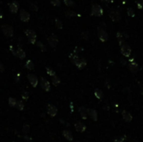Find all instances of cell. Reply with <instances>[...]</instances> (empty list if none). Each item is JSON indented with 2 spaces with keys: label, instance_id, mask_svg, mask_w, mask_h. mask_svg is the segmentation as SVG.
<instances>
[{
  "label": "cell",
  "instance_id": "cell-1",
  "mask_svg": "<svg viewBox=\"0 0 143 142\" xmlns=\"http://www.w3.org/2000/svg\"><path fill=\"white\" fill-rule=\"evenodd\" d=\"M24 33L25 35L27 36V38L29 39V42L32 43V45H34L36 43V38H37V34L34 31L33 29H25L24 30Z\"/></svg>",
  "mask_w": 143,
  "mask_h": 142
},
{
  "label": "cell",
  "instance_id": "cell-2",
  "mask_svg": "<svg viewBox=\"0 0 143 142\" xmlns=\"http://www.w3.org/2000/svg\"><path fill=\"white\" fill-rule=\"evenodd\" d=\"M2 32L4 33V34L6 37H8V38H11V37L14 36V29L13 27L9 24H3L1 26Z\"/></svg>",
  "mask_w": 143,
  "mask_h": 142
},
{
  "label": "cell",
  "instance_id": "cell-3",
  "mask_svg": "<svg viewBox=\"0 0 143 142\" xmlns=\"http://www.w3.org/2000/svg\"><path fill=\"white\" fill-rule=\"evenodd\" d=\"M103 13H104V10H103L102 7L99 4H93L91 7V15H94V16H102Z\"/></svg>",
  "mask_w": 143,
  "mask_h": 142
},
{
  "label": "cell",
  "instance_id": "cell-4",
  "mask_svg": "<svg viewBox=\"0 0 143 142\" xmlns=\"http://www.w3.org/2000/svg\"><path fill=\"white\" fill-rule=\"evenodd\" d=\"M98 37L101 42H105L108 40V33L105 31V29L102 28L101 26L98 27Z\"/></svg>",
  "mask_w": 143,
  "mask_h": 142
},
{
  "label": "cell",
  "instance_id": "cell-5",
  "mask_svg": "<svg viewBox=\"0 0 143 142\" xmlns=\"http://www.w3.org/2000/svg\"><path fill=\"white\" fill-rule=\"evenodd\" d=\"M109 15H110V18H111L113 21H119L120 19L121 18V13H120L117 9L115 8H111L109 12Z\"/></svg>",
  "mask_w": 143,
  "mask_h": 142
},
{
  "label": "cell",
  "instance_id": "cell-6",
  "mask_svg": "<svg viewBox=\"0 0 143 142\" xmlns=\"http://www.w3.org/2000/svg\"><path fill=\"white\" fill-rule=\"evenodd\" d=\"M47 41L49 45H50V47H52V48H56V46H57L59 43V39L57 35L55 34V33H52L50 36H49L47 38Z\"/></svg>",
  "mask_w": 143,
  "mask_h": 142
},
{
  "label": "cell",
  "instance_id": "cell-7",
  "mask_svg": "<svg viewBox=\"0 0 143 142\" xmlns=\"http://www.w3.org/2000/svg\"><path fill=\"white\" fill-rule=\"evenodd\" d=\"M121 52L125 57H130L131 54V49L126 43H124L121 45Z\"/></svg>",
  "mask_w": 143,
  "mask_h": 142
},
{
  "label": "cell",
  "instance_id": "cell-8",
  "mask_svg": "<svg viewBox=\"0 0 143 142\" xmlns=\"http://www.w3.org/2000/svg\"><path fill=\"white\" fill-rule=\"evenodd\" d=\"M19 18L23 22H29L30 19V13L26 11L25 9L21 8L19 10Z\"/></svg>",
  "mask_w": 143,
  "mask_h": 142
},
{
  "label": "cell",
  "instance_id": "cell-9",
  "mask_svg": "<svg viewBox=\"0 0 143 142\" xmlns=\"http://www.w3.org/2000/svg\"><path fill=\"white\" fill-rule=\"evenodd\" d=\"M47 113L50 117H55L58 113V109L56 108V106L53 105V104H48Z\"/></svg>",
  "mask_w": 143,
  "mask_h": 142
},
{
  "label": "cell",
  "instance_id": "cell-10",
  "mask_svg": "<svg viewBox=\"0 0 143 142\" xmlns=\"http://www.w3.org/2000/svg\"><path fill=\"white\" fill-rule=\"evenodd\" d=\"M8 7L12 13H17L19 11V4L18 1H13L8 4Z\"/></svg>",
  "mask_w": 143,
  "mask_h": 142
},
{
  "label": "cell",
  "instance_id": "cell-11",
  "mask_svg": "<svg viewBox=\"0 0 143 142\" xmlns=\"http://www.w3.org/2000/svg\"><path fill=\"white\" fill-rule=\"evenodd\" d=\"M28 79H29V83H30V84H31L33 87H34V88L37 87L38 83H39V80H38V78L36 77L34 74H28Z\"/></svg>",
  "mask_w": 143,
  "mask_h": 142
},
{
  "label": "cell",
  "instance_id": "cell-12",
  "mask_svg": "<svg viewBox=\"0 0 143 142\" xmlns=\"http://www.w3.org/2000/svg\"><path fill=\"white\" fill-rule=\"evenodd\" d=\"M40 84H41V87L42 89L44 90L46 92H48V91L50 90L51 89V86H50V84H49V81L44 79V78H41V81H40Z\"/></svg>",
  "mask_w": 143,
  "mask_h": 142
},
{
  "label": "cell",
  "instance_id": "cell-13",
  "mask_svg": "<svg viewBox=\"0 0 143 142\" xmlns=\"http://www.w3.org/2000/svg\"><path fill=\"white\" fill-rule=\"evenodd\" d=\"M75 66L77 67L78 69H84L85 67L86 66V65H87V61H86L85 59L81 58V57H79V59L76 61V63L75 64Z\"/></svg>",
  "mask_w": 143,
  "mask_h": 142
},
{
  "label": "cell",
  "instance_id": "cell-14",
  "mask_svg": "<svg viewBox=\"0 0 143 142\" xmlns=\"http://www.w3.org/2000/svg\"><path fill=\"white\" fill-rule=\"evenodd\" d=\"M75 128L76 131H78V132H84V131L86 130V126L85 125H84L82 122H81V121H77L75 124Z\"/></svg>",
  "mask_w": 143,
  "mask_h": 142
},
{
  "label": "cell",
  "instance_id": "cell-15",
  "mask_svg": "<svg viewBox=\"0 0 143 142\" xmlns=\"http://www.w3.org/2000/svg\"><path fill=\"white\" fill-rule=\"evenodd\" d=\"M129 67H130V70H131L132 73H136L138 71V69H139L138 65L134 61V59H133L131 60H130Z\"/></svg>",
  "mask_w": 143,
  "mask_h": 142
},
{
  "label": "cell",
  "instance_id": "cell-16",
  "mask_svg": "<svg viewBox=\"0 0 143 142\" xmlns=\"http://www.w3.org/2000/svg\"><path fill=\"white\" fill-rule=\"evenodd\" d=\"M16 56L18 57V58H19L20 59H25L26 57V54L24 52V50L21 47H19V48L17 49V50H16Z\"/></svg>",
  "mask_w": 143,
  "mask_h": 142
},
{
  "label": "cell",
  "instance_id": "cell-17",
  "mask_svg": "<svg viewBox=\"0 0 143 142\" xmlns=\"http://www.w3.org/2000/svg\"><path fill=\"white\" fill-rule=\"evenodd\" d=\"M63 136L65 138L66 140H69V141H72L73 139H74V137H73V135L71 133V131H69V130H63Z\"/></svg>",
  "mask_w": 143,
  "mask_h": 142
},
{
  "label": "cell",
  "instance_id": "cell-18",
  "mask_svg": "<svg viewBox=\"0 0 143 142\" xmlns=\"http://www.w3.org/2000/svg\"><path fill=\"white\" fill-rule=\"evenodd\" d=\"M122 117L126 122H131L132 120V116L131 114V113H129L128 111H126V110L122 111Z\"/></svg>",
  "mask_w": 143,
  "mask_h": 142
},
{
  "label": "cell",
  "instance_id": "cell-19",
  "mask_svg": "<svg viewBox=\"0 0 143 142\" xmlns=\"http://www.w3.org/2000/svg\"><path fill=\"white\" fill-rule=\"evenodd\" d=\"M79 112L81 114V117L83 118L84 120L87 119V116H88V110L86 109V108L83 107V106H81L79 108Z\"/></svg>",
  "mask_w": 143,
  "mask_h": 142
},
{
  "label": "cell",
  "instance_id": "cell-20",
  "mask_svg": "<svg viewBox=\"0 0 143 142\" xmlns=\"http://www.w3.org/2000/svg\"><path fill=\"white\" fill-rule=\"evenodd\" d=\"M88 114H89L90 117H91L94 121L97 120V119H98V114H97V112H96V110H92V109L88 110Z\"/></svg>",
  "mask_w": 143,
  "mask_h": 142
},
{
  "label": "cell",
  "instance_id": "cell-21",
  "mask_svg": "<svg viewBox=\"0 0 143 142\" xmlns=\"http://www.w3.org/2000/svg\"><path fill=\"white\" fill-rule=\"evenodd\" d=\"M116 37H117L118 39V41H119V45H121L123 43H125V38H124V34H122L121 33H117V34H116Z\"/></svg>",
  "mask_w": 143,
  "mask_h": 142
},
{
  "label": "cell",
  "instance_id": "cell-22",
  "mask_svg": "<svg viewBox=\"0 0 143 142\" xmlns=\"http://www.w3.org/2000/svg\"><path fill=\"white\" fill-rule=\"evenodd\" d=\"M25 67L29 70H33L34 69V63L32 62V60L29 59L25 63Z\"/></svg>",
  "mask_w": 143,
  "mask_h": 142
},
{
  "label": "cell",
  "instance_id": "cell-23",
  "mask_svg": "<svg viewBox=\"0 0 143 142\" xmlns=\"http://www.w3.org/2000/svg\"><path fill=\"white\" fill-rule=\"evenodd\" d=\"M51 80H52V83L54 84L55 86H58L59 84H60V79L58 77V76H54V77H51Z\"/></svg>",
  "mask_w": 143,
  "mask_h": 142
},
{
  "label": "cell",
  "instance_id": "cell-24",
  "mask_svg": "<svg viewBox=\"0 0 143 142\" xmlns=\"http://www.w3.org/2000/svg\"><path fill=\"white\" fill-rule=\"evenodd\" d=\"M16 104H17V100L14 97H9L8 98V104L11 107H14L16 106Z\"/></svg>",
  "mask_w": 143,
  "mask_h": 142
},
{
  "label": "cell",
  "instance_id": "cell-25",
  "mask_svg": "<svg viewBox=\"0 0 143 142\" xmlns=\"http://www.w3.org/2000/svg\"><path fill=\"white\" fill-rule=\"evenodd\" d=\"M79 57L76 55V54H70V55H69V59H70V60L72 61V63L73 64H75L76 63V61H77V60L79 59Z\"/></svg>",
  "mask_w": 143,
  "mask_h": 142
},
{
  "label": "cell",
  "instance_id": "cell-26",
  "mask_svg": "<svg viewBox=\"0 0 143 142\" xmlns=\"http://www.w3.org/2000/svg\"><path fill=\"white\" fill-rule=\"evenodd\" d=\"M16 107L19 110H23L24 109V104L22 100H17V104H16Z\"/></svg>",
  "mask_w": 143,
  "mask_h": 142
},
{
  "label": "cell",
  "instance_id": "cell-27",
  "mask_svg": "<svg viewBox=\"0 0 143 142\" xmlns=\"http://www.w3.org/2000/svg\"><path fill=\"white\" fill-rule=\"evenodd\" d=\"M22 131L24 132V134H29V131H30V126H29V125L28 124H24V126H23V128H22Z\"/></svg>",
  "mask_w": 143,
  "mask_h": 142
},
{
  "label": "cell",
  "instance_id": "cell-28",
  "mask_svg": "<svg viewBox=\"0 0 143 142\" xmlns=\"http://www.w3.org/2000/svg\"><path fill=\"white\" fill-rule=\"evenodd\" d=\"M55 26L57 27V29H63V23H62V21L60 19H59L56 18L55 19Z\"/></svg>",
  "mask_w": 143,
  "mask_h": 142
},
{
  "label": "cell",
  "instance_id": "cell-29",
  "mask_svg": "<svg viewBox=\"0 0 143 142\" xmlns=\"http://www.w3.org/2000/svg\"><path fill=\"white\" fill-rule=\"evenodd\" d=\"M95 96L97 98V99H102L103 98V92L99 89H96L95 90Z\"/></svg>",
  "mask_w": 143,
  "mask_h": 142
},
{
  "label": "cell",
  "instance_id": "cell-30",
  "mask_svg": "<svg viewBox=\"0 0 143 142\" xmlns=\"http://www.w3.org/2000/svg\"><path fill=\"white\" fill-rule=\"evenodd\" d=\"M46 72H47V74H49V76H51V77H54V76L56 75L55 71L54 69H52L50 67H46Z\"/></svg>",
  "mask_w": 143,
  "mask_h": 142
},
{
  "label": "cell",
  "instance_id": "cell-31",
  "mask_svg": "<svg viewBox=\"0 0 143 142\" xmlns=\"http://www.w3.org/2000/svg\"><path fill=\"white\" fill-rule=\"evenodd\" d=\"M65 13V15H66V16H67V17H69V18H72V17L78 15V14H76L75 11H73V10H69H69H66Z\"/></svg>",
  "mask_w": 143,
  "mask_h": 142
},
{
  "label": "cell",
  "instance_id": "cell-32",
  "mask_svg": "<svg viewBox=\"0 0 143 142\" xmlns=\"http://www.w3.org/2000/svg\"><path fill=\"white\" fill-rule=\"evenodd\" d=\"M36 45H37V46L41 49L42 52H45L46 51V47H45V45L42 42H40V41L36 42Z\"/></svg>",
  "mask_w": 143,
  "mask_h": 142
},
{
  "label": "cell",
  "instance_id": "cell-33",
  "mask_svg": "<svg viewBox=\"0 0 143 142\" xmlns=\"http://www.w3.org/2000/svg\"><path fill=\"white\" fill-rule=\"evenodd\" d=\"M51 3L52 5L56 6V7H59L60 6V3H61V0H49Z\"/></svg>",
  "mask_w": 143,
  "mask_h": 142
},
{
  "label": "cell",
  "instance_id": "cell-34",
  "mask_svg": "<svg viewBox=\"0 0 143 142\" xmlns=\"http://www.w3.org/2000/svg\"><path fill=\"white\" fill-rule=\"evenodd\" d=\"M29 7H30V8L32 10H34V11H38V9H39L38 5L34 3H29Z\"/></svg>",
  "mask_w": 143,
  "mask_h": 142
},
{
  "label": "cell",
  "instance_id": "cell-35",
  "mask_svg": "<svg viewBox=\"0 0 143 142\" xmlns=\"http://www.w3.org/2000/svg\"><path fill=\"white\" fill-rule=\"evenodd\" d=\"M64 3L66 6H69V7H72L75 5V3L72 0H64Z\"/></svg>",
  "mask_w": 143,
  "mask_h": 142
},
{
  "label": "cell",
  "instance_id": "cell-36",
  "mask_svg": "<svg viewBox=\"0 0 143 142\" xmlns=\"http://www.w3.org/2000/svg\"><path fill=\"white\" fill-rule=\"evenodd\" d=\"M127 14L129 16H131V17H135V12H134V10H133L132 8H127Z\"/></svg>",
  "mask_w": 143,
  "mask_h": 142
},
{
  "label": "cell",
  "instance_id": "cell-37",
  "mask_svg": "<svg viewBox=\"0 0 143 142\" xmlns=\"http://www.w3.org/2000/svg\"><path fill=\"white\" fill-rule=\"evenodd\" d=\"M22 98L24 100H27L29 99V93L27 91H24V92L22 93Z\"/></svg>",
  "mask_w": 143,
  "mask_h": 142
},
{
  "label": "cell",
  "instance_id": "cell-38",
  "mask_svg": "<svg viewBox=\"0 0 143 142\" xmlns=\"http://www.w3.org/2000/svg\"><path fill=\"white\" fill-rule=\"evenodd\" d=\"M9 49L11 50V52H12V54L14 55H15L16 56V50H14V47H13L12 45H10L9 46Z\"/></svg>",
  "mask_w": 143,
  "mask_h": 142
},
{
  "label": "cell",
  "instance_id": "cell-39",
  "mask_svg": "<svg viewBox=\"0 0 143 142\" xmlns=\"http://www.w3.org/2000/svg\"><path fill=\"white\" fill-rule=\"evenodd\" d=\"M4 70H5V68H4V65H3V64L0 62V72H4Z\"/></svg>",
  "mask_w": 143,
  "mask_h": 142
},
{
  "label": "cell",
  "instance_id": "cell-40",
  "mask_svg": "<svg viewBox=\"0 0 143 142\" xmlns=\"http://www.w3.org/2000/svg\"><path fill=\"white\" fill-rule=\"evenodd\" d=\"M115 142H124V139H123L122 137H120L118 139L115 140Z\"/></svg>",
  "mask_w": 143,
  "mask_h": 142
},
{
  "label": "cell",
  "instance_id": "cell-41",
  "mask_svg": "<svg viewBox=\"0 0 143 142\" xmlns=\"http://www.w3.org/2000/svg\"><path fill=\"white\" fill-rule=\"evenodd\" d=\"M82 35H83V37H84L85 39H88V33L87 32H84V33H82Z\"/></svg>",
  "mask_w": 143,
  "mask_h": 142
},
{
  "label": "cell",
  "instance_id": "cell-42",
  "mask_svg": "<svg viewBox=\"0 0 143 142\" xmlns=\"http://www.w3.org/2000/svg\"><path fill=\"white\" fill-rule=\"evenodd\" d=\"M136 3H140V4H141L143 6V0H136Z\"/></svg>",
  "mask_w": 143,
  "mask_h": 142
},
{
  "label": "cell",
  "instance_id": "cell-43",
  "mask_svg": "<svg viewBox=\"0 0 143 142\" xmlns=\"http://www.w3.org/2000/svg\"><path fill=\"white\" fill-rule=\"evenodd\" d=\"M4 18V15H3V13L0 11V19H3Z\"/></svg>",
  "mask_w": 143,
  "mask_h": 142
},
{
  "label": "cell",
  "instance_id": "cell-44",
  "mask_svg": "<svg viewBox=\"0 0 143 142\" xmlns=\"http://www.w3.org/2000/svg\"><path fill=\"white\" fill-rule=\"evenodd\" d=\"M105 1L108 2V3H111V2H112V0H105Z\"/></svg>",
  "mask_w": 143,
  "mask_h": 142
},
{
  "label": "cell",
  "instance_id": "cell-45",
  "mask_svg": "<svg viewBox=\"0 0 143 142\" xmlns=\"http://www.w3.org/2000/svg\"><path fill=\"white\" fill-rule=\"evenodd\" d=\"M141 93H142V94H143V87L141 88Z\"/></svg>",
  "mask_w": 143,
  "mask_h": 142
},
{
  "label": "cell",
  "instance_id": "cell-46",
  "mask_svg": "<svg viewBox=\"0 0 143 142\" xmlns=\"http://www.w3.org/2000/svg\"><path fill=\"white\" fill-rule=\"evenodd\" d=\"M77 142H79V141H77Z\"/></svg>",
  "mask_w": 143,
  "mask_h": 142
},
{
  "label": "cell",
  "instance_id": "cell-47",
  "mask_svg": "<svg viewBox=\"0 0 143 142\" xmlns=\"http://www.w3.org/2000/svg\"><path fill=\"white\" fill-rule=\"evenodd\" d=\"M13 142H14V141H13Z\"/></svg>",
  "mask_w": 143,
  "mask_h": 142
}]
</instances>
